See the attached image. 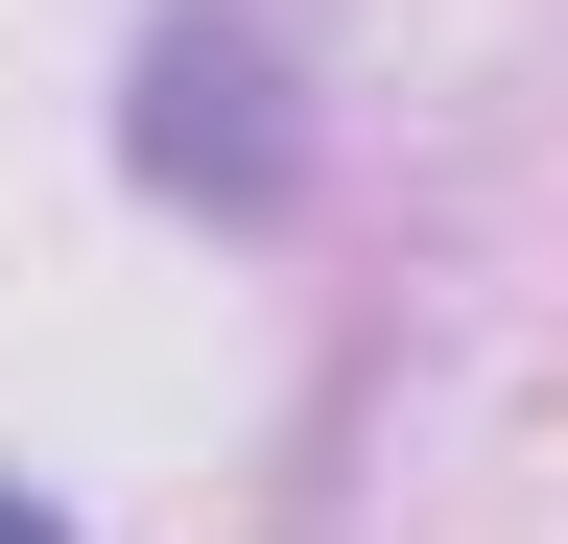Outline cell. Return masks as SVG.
Listing matches in <instances>:
<instances>
[{"mask_svg":"<svg viewBox=\"0 0 568 544\" xmlns=\"http://www.w3.org/2000/svg\"><path fill=\"white\" fill-rule=\"evenodd\" d=\"M119 143H142V189H190V214H284L308 119H284V48H261V24H142Z\"/></svg>","mask_w":568,"mask_h":544,"instance_id":"cell-1","label":"cell"},{"mask_svg":"<svg viewBox=\"0 0 568 544\" xmlns=\"http://www.w3.org/2000/svg\"><path fill=\"white\" fill-rule=\"evenodd\" d=\"M0 544H71V521H48V497H24V473H0Z\"/></svg>","mask_w":568,"mask_h":544,"instance_id":"cell-2","label":"cell"}]
</instances>
